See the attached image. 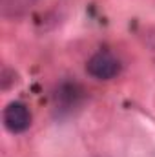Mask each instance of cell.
I'll return each instance as SVG.
<instances>
[{"instance_id":"obj_1","label":"cell","mask_w":155,"mask_h":157,"mask_svg":"<svg viewBox=\"0 0 155 157\" xmlns=\"http://www.w3.org/2000/svg\"><path fill=\"white\" fill-rule=\"evenodd\" d=\"M86 70H88V73L91 77L100 78V80H108V78H113L120 71V62L110 51H99L88 60Z\"/></svg>"},{"instance_id":"obj_2","label":"cell","mask_w":155,"mask_h":157,"mask_svg":"<svg viewBox=\"0 0 155 157\" xmlns=\"http://www.w3.org/2000/svg\"><path fill=\"white\" fill-rule=\"evenodd\" d=\"M31 124V113L22 102H9L4 110V126L11 133H22Z\"/></svg>"},{"instance_id":"obj_3","label":"cell","mask_w":155,"mask_h":157,"mask_svg":"<svg viewBox=\"0 0 155 157\" xmlns=\"http://www.w3.org/2000/svg\"><path fill=\"white\" fill-rule=\"evenodd\" d=\"M150 44L155 48V35H152V37H150Z\"/></svg>"}]
</instances>
